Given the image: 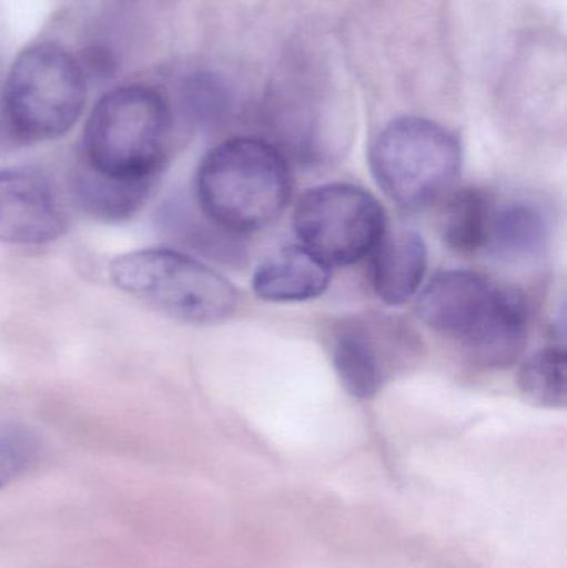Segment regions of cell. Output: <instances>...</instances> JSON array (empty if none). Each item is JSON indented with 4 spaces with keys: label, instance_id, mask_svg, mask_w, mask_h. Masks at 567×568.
Segmentation results:
<instances>
[{
    "label": "cell",
    "instance_id": "6da1fadb",
    "mask_svg": "<svg viewBox=\"0 0 567 568\" xmlns=\"http://www.w3.org/2000/svg\"><path fill=\"white\" fill-rule=\"evenodd\" d=\"M416 311L426 326L462 341L485 366H512L528 343L522 294L475 272L439 273L419 294Z\"/></svg>",
    "mask_w": 567,
    "mask_h": 568
},
{
    "label": "cell",
    "instance_id": "7a4b0ae2",
    "mask_svg": "<svg viewBox=\"0 0 567 568\" xmlns=\"http://www.w3.org/2000/svg\"><path fill=\"white\" fill-rule=\"evenodd\" d=\"M293 180L286 156L266 140L235 136L206 153L195 176L205 219L233 235L259 232L288 205Z\"/></svg>",
    "mask_w": 567,
    "mask_h": 568
},
{
    "label": "cell",
    "instance_id": "3957f363",
    "mask_svg": "<svg viewBox=\"0 0 567 568\" xmlns=\"http://www.w3.org/2000/svg\"><path fill=\"white\" fill-rule=\"evenodd\" d=\"M169 100L145 83L110 90L83 126L79 162L95 172L133 182H159L173 145Z\"/></svg>",
    "mask_w": 567,
    "mask_h": 568
},
{
    "label": "cell",
    "instance_id": "277c9868",
    "mask_svg": "<svg viewBox=\"0 0 567 568\" xmlns=\"http://www.w3.org/2000/svg\"><path fill=\"white\" fill-rule=\"evenodd\" d=\"M89 85L80 60L57 42L23 49L2 90V130L19 145L65 135L85 109Z\"/></svg>",
    "mask_w": 567,
    "mask_h": 568
},
{
    "label": "cell",
    "instance_id": "5b68a950",
    "mask_svg": "<svg viewBox=\"0 0 567 568\" xmlns=\"http://www.w3.org/2000/svg\"><path fill=\"white\" fill-rule=\"evenodd\" d=\"M110 280L153 310L193 324L229 320L239 291L200 260L170 248H145L112 260Z\"/></svg>",
    "mask_w": 567,
    "mask_h": 568
},
{
    "label": "cell",
    "instance_id": "8992f818",
    "mask_svg": "<svg viewBox=\"0 0 567 568\" xmlns=\"http://www.w3.org/2000/svg\"><path fill=\"white\" fill-rule=\"evenodd\" d=\"M462 163L458 139L422 116L393 120L372 149V170L379 189L409 212L445 195L458 179Z\"/></svg>",
    "mask_w": 567,
    "mask_h": 568
},
{
    "label": "cell",
    "instance_id": "52a82bcc",
    "mask_svg": "<svg viewBox=\"0 0 567 568\" xmlns=\"http://www.w3.org/2000/svg\"><path fill=\"white\" fill-rule=\"evenodd\" d=\"M293 225L303 248L328 266H348L375 252L386 233V215L372 193L333 183L302 196Z\"/></svg>",
    "mask_w": 567,
    "mask_h": 568
},
{
    "label": "cell",
    "instance_id": "ba28073f",
    "mask_svg": "<svg viewBox=\"0 0 567 568\" xmlns=\"http://www.w3.org/2000/svg\"><path fill=\"white\" fill-rule=\"evenodd\" d=\"M328 346L346 393L356 399H372L406 363L413 339L396 321L356 316L332 327Z\"/></svg>",
    "mask_w": 567,
    "mask_h": 568
},
{
    "label": "cell",
    "instance_id": "9c48e42d",
    "mask_svg": "<svg viewBox=\"0 0 567 568\" xmlns=\"http://www.w3.org/2000/svg\"><path fill=\"white\" fill-rule=\"evenodd\" d=\"M67 229L69 216L50 179L36 169L0 170V243L47 245Z\"/></svg>",
    "mask_w": 567,
    "mask_h": 568
},
{
    "label": "cell",
    "instance_id": "30bf717a",
    "mask_svg": "<svg viewBox=\"0 0 567 568\" xmlns=\"http://www.w3.org/2000/svg\"><path fill=\"white\" fill-rule=\"evenodd\" d=\"M332 266L300 246L280 250L260 263L253 275V291L270 303L315 300L328 290Z\"/></svg>",
    "mask_w": 567,
    "mask_h": 568
},
{
    "label": "cell",
    "instance_id": "8fae6325",
    "mask_svg": "<svg viewBox=\"0 0 567 568\" xmlns=\"http://www.w3.org/2000/svg\"><path fill=\"white\" fill-rule=\"evenodd\" d=\"M372 255L373 286L382 301L399 306L418 293L428 266V250L415 230L385 233Z\"/></svg>",
    "mask_w": 567,
    "mask_h": 568
},
{
    "label": "cell",
    "instance_id": "7c38bea8",
    "mask_svg": "<svg viewBox=\"0 0 567 568\" xmlns=\"http://www.w3.org/2000/svg\"><path fill=\"white\" fill-rule=\"evenodd\" d=\"M70 185L87 215L103 223H125L142 212L156 182L113 179L77 162Z\"/></svg>",
    "mask_w": 567,
    "mask_h": 568
},
{
    "label": "cell",
    "instance_id": "4fadbf2b",
    "mask_svg": "<svg viewBox=\"0 0 567 568\" xmlns=\"http://www.w3.org/2000/svg\"><path fill=\"white\" fill-rule=\"evenodd\" d=\"M495 202L479 189H463L452 195L442 215L446 246L459 255H476L488 248Z\"/></svg>",
    "mask_w": 567,
    "mask_h": 568
},
{
    "label": "cell",
    "instance_id": "5bb4252c",
    "mask_svg": "<svg viewBox=\"0 0 567 568\" xmlns=\"http://www.w3.org/2000/svg\"><path fill=\"white\" fill-rule=\"evenodd\" d=\"M548 230V220L531 203L495 206L486 250L503 258H529L545 246Z\"/></svg>",
    "mask_w": 567,
    "mask_h": 568
},
{
    "label": "cell",
    "instance_id": "9a60e30c",
    "mask_svg": "<svg viewBox=\"0 0 567 568\" xmlns=\"http://www.w3.org/2000/svg\"><path fill=\"white\" fill-rule=\"evenodd\" d=\"M567 356L565 347H545L533 354L519 371L523 396L536 406L559 409L566 406Z\"/></svg>",
    "mask_w": 567,
    "mask_h": 568
},
{
    "label": "cell",
    "instance_id": "2e32d148",
    "mask_svg": "<svg viewBox=\"0 0 567 568\" xmlns=\"http://www.w3.org/2000/svg\"><path fill=\"white\" fill-rule=\"evenodd\" d=\"M40 456L33 430L13 420H0V490L26 476Z\"/></svg>",
    "mask_w": 567,
    "mask_h": 568
},
{
    "label": "cell",
    "instance_id": "e0dca14e",
    "mask_svg": "<svg viewBox=\"0 0 567 568\" xmlns=\"http://www.w3.org/2000/svg\"><path fill=\"white\" fill-rule=\"evenodd\" d=\"M183 97L192 115L203 125H216L229 113V92L216 77L209 73H195L186 79Z\"/></svg>",
    "mask_w": 567,
    "mask_h": 568
}]
</instances>
